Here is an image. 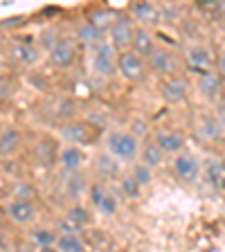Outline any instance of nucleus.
Segmentation results:
<instances>
[{
    "instance_id": "nucleus-1",
    "label": "nucleus",
    "mask_w": 225,
    "mask_h": 252,
    "mask_svg": "<svg viewBox=\"0 0 225 252\" xmlns=\"http://www.w3.org/2000/svg\"><path fill=\"white\" fill-rule=\"evenodd\" d=\"M140 144L135 133L131 131H113L106 140V153L115 158L117 162H135L140 156Z\"/></svg>"
},
{
    "instance_id": "nucleus-2",
    "label": "nucleus",
    "mask_w": 225,
    "mask_h": 252,
    "mask_svg": "<svg viewBox=\"0 0 225 252\" xmlns=\"http://www.w3.org/2000/svg\"><path fill=\"white\" fill-rule=\"evenodd\" d=\"M59 131H61L63 140L68 142V147H79V149L90 144V142H97V137H99V128L93 122L77 120V117L63 122Z\"/></svg>"
},
{
    "instance_id": "nucleus-3",
    "label": "nucleus",
    "mask_w": 225,
    "mask_h": 252,
    "mask_svg": "<svg viewBox=\"0 0 225 252\" xmlns=\"http://www.w3.org/2000/svg\"><path fill=\"white\" fill-rule=\"evenodd\" d=\"M158 94L167 106H183L187 104L189 94H192V84H189V79L185 74H171V77L160 79Z\"/></svg>"
},
{
    "instance_id": "nucleus-4",
    "label": "nucleus",
    "mask_w": 225,
    "mask_h": 252,
    "mask_svg": "<svg viewBox=\"0 0 225 252\" xmlns=\"http://www.w3.org/2000/svg\"><path fill=\"white\" fill-rule=\"evenodd\" d=\"M115 74H120L126 84L137 86L149 77V70H147L144 59H140L135 52H131V50H126V52H117Z\"/></svg>"
},
{
    "instance_id": "nucleus-5",
    "label": "nucleus",
    "mask_w": 225,
    "mask_h": 252,
    "mask_svg": "<svg viewBox=\"0 0 225 252\" xmlns=\"http://www.w3.org/2000/svg\"><path fill=\"white\" fill-rule=\"evenodd\" d=\"M79 59V41L74 36H63L50 47L47 63L54 70H70Z\"/></svg>"
},
{
    "instance_id": "nucleus-6",
    "label": "nucleus",
    "mask_w": 225,
    "mask_h": 252,
    "mask_svg": "<svg viewBox=\"0 0 225 252\" xmlns=\"http://www.w3.org/2000/svg\"><path fill=\"white\" fill-rule=\"evenodd\" d=\"M135 21H133L129 14H117L113 18L108 27V36H110V47L115 52H126L131 50V43H133V36H135Z\"/></svg>"
},
{
    "instance_id": "nucleus-7",
    "label": "nucleus",
    "mask_w": 225,
    "mask_h": 252,
    "mask_svg": "<svg viewBox=\"0 0 225 252\" xmlns=\"http://www.w3.org/2000/svg\"><path fill=\"white\" fill-rule=\"evenodd\" d=\"M147 70L153 74H158L160 79L164 77H171V74H178L180 72V59L178 54L169 50V47H160L158 45L153 50V54L147 59Z\"/></svg>"
},
{
    "instance_id": "nucleus-8",
    "label": "nucleus",
    "mask_w": 225,
    "mask_h": 252,
    "mask_svg": "<svg viewBox=\"0 0 225 252\" xmlns=\"http://www.w3.org/2000/svg\"><path fill=\"white\" fill-rule=\"evenodd\" d=\"M5 212H7V219L18 227L32 225L38 216V207H36V203H34V198H25V196L11 198L9 203H7Z\"/></svg>"
},
{
    "instance_id": "nucleus-9",
    "label": "nucleus",
    "mask_w": 225,
    "mask_h": 252,
    "mask_svg": "<svg viewBox=\"0 0 225 252\" xmlns=\"http://www.w3.org/2000/svg\"><path fill=\"white\" fill-rule=\"evenodd\" d=\"M115 59H117V52L108 43H101V45L93 47V57H90L93 72L101 79H113L115 77Z\"/></svg>"
},
{
    "instance_id": "nucleus-10",
    "label": "nucleus",
    "mask_w": 225,
    "mask_h": 252,
    "mask_svg": "<svg viewBox=\"0 0 225 252\" xmlns=\"http://www.w3.org/2000/svg\"><path fill=\"white\" fill-rule=\"evenodd\" d=\"M23 147H25V133L18 124H9L0 131V160L18 156Z\"/></svg>"
},
{
    "instance_id": "nucleus-11",
    "label": "nucleus",
    "mask_w": 225,
    "mask_h": 252,
    "mask_svg": "<svg viewBox=\"0 0 225 252\" xmlns=\"http://www.w3.org/2000/svg\"><path fill=\"white\" fill-rule=\"evenodd\" d=\"M88 194H90V203H93L95 210H99L101 214H106V216L117 214V207H120V203H117L115 194H113V191L108 189V185H104V183L90 185Z\"/></svg>"
},
{
    "instance_id": "nucleus-12",
    "label": "nucleus",
    "mask_w": 225,
    "mask_h": 252,
    "mask_svg": "<svg viewBox=\"0 0 225 252\" xmlns=\"http://www.w3.org/2000/svg\"><path fill=\"white\" fill-rule=\"evenodd\" d=\"M153 142L160 147V151L164 156H178V153H183L187 137L178 128H158L156 135H153Z\"/></svg>"
},
{
    "instance_id": "nucleus-13",
    "label": "nucleus",
    "mask_w": 225,
    "mask_h": 252,
    "mask_svg": "<svg viewBox=\"0 0 225 252\" xmlns=\"http://www.w3.org/2000/svg\"><path fill=\"white\" fill-rule=\"evenodd\" d=\"M223 88H225L223 72H219L216 68L198 74V93L203 94L205 99H210V101L223 99Z\"/></svg>"
},
{
    "instance_id": "nucleus-14",
    "label": "nucleus",
    "mask_w": 225,
    "mask_h": 252,
    "mask_svg": "<svg viewBox=\"0 0 225 252\" xmlns=\"http://www.w3.org/2000/svg\"><path fill=\"white\" fill-rule=\"evenodd\" d=\"M32 156H34V162L43 169H50L57 164L59 160V144L57 140H52L50 135H41L32 149Z\"/></svg>"
},
{
    "instance_id": "nucleus-15",
    "label": "nucleus",
    "mask_w": 225,
    "mask_h": 252,
    "mask_svg": "<svg viewBox=\"0 0 225 252\" xmlns=\"http://www.w3.org/2000/svg\"><path fill=\"white\" fill-rule=\"evenodd\" d=\"M173 173H176V178L183 180V183H194L198 178L200 173V162L196 160L194 156H189V153H178V156L173 158Z\"/></svg>"
},
{
    "instance_id": "nucleus-16",
    "label": "nucleus",
    "mask_w": 225,
    "mask_h": 252,
    "mask_svg": "<svg viewBox=\"0 0 225 252\" xmlns=\"http://www.w3.org/2000/svg\"><path fill=\"white\" fill-rule=\"evenodd\" d=\"M185 61H187L189 70H194L198 74L214 68V57L205 45H192L187 50V54H185Z\"/></svg>"
},
{
    "instance_id": "nucleus-17",
    "label": "nucleus",
    "mask_w": 225,
    "mask_h": 252,
    "mask_svg": "<svg viewBox=\"0 0 225 252\" xmlns=\"http://www.w3.org/2000/svg\"><path fill=\"white\" fill-rule=\"evenodd\" d=\"M156 47H158V43H156V38H153L151 30H147V27H137L135 36H133V43H131V52H135L140 59L147 61V59L153 54Z\"/></svg>"
},
{
    "instance_id": "nucleus-18",
    "label": "nucleus",
    "mask_w": 225,
    "mask_h": 252,
    "mask_svg": "<svg viewBox=\"0 0 225 252\" xmlns=\"http://www.w3.org/2000/svg\"><path fill=\"white\" fill-rule=\"evenodd\" d=\"M133 18V21L140 23V27H151L158 23V18H160V9H158L153 2H135V5L131 7V14H129Z\"/></svg>"
},
{
    "instance_id": "nucleus-19",
    "label": "nucleus",
    "mask_w": 225,
    "mask_h": 252,
    "mask_svg": "<svg viewBox=\"0 0 225 252\" xmlns=\"http://www.w3.org/2000/svg\"><path fill=\"white\" fill-rule=\"evenodd\" d=\"M142 160V167H147V169H151V171H156L158 167H162V162H164V153L160 151V147H158L153 140H149V142H144V144H140V156H137Z\"/></svg>"
},
{
    "instance_id": "nucleus-20",
    "label": "nucleus",
    "mask_w": 225,
    "mask_h": 252,
    "mask_svg": "<svg viewBox=\"0 0 225 252\" xmlns=\"http://www.w3.org/2000/svg\"><path fill=\"white\" fill-rule=\"evenodd\" d=\"M84 160H86V156H84V151L79 147H63V149H59V160L57 162L61 164L63 169L68 173H77L79 169H81V164H84Z\"/></svg>"
},
{
    "instance_id": "nucleus-21",
    "label": "nucleus",
    "mask_w": 225,
    "mask_h": 252,
    "mask_svg": "<svg viewBox=\"0 0 225 252\" xmlns=\"http://www.w3.org/2000/svg\"><path fill=\"white\" fill-rule=\"evenodd\" d=\"M65 225H68V232L70 234H77L81 227H86L90 223V214L86 207H81V205H74L72 210L65 214V220H63Z\"/></svg>"
},
{
    "instance_id": "nucleus-22",
    "label": "nucleus",
    "mask_w": 225,
    "mask_h": 252,
    "mask_svg": "<svg viewBox=\"0 0 225 252\" xmlns=\"http://www.w3.org/2000/svg\"><path fill=\"white\" fill-rule=\"evenodd\" d=\"M198 133L207 140H221L223 137V120L219 115H207L200 120Z\"/></svg>"
},
{
    "instance_id": "nucleus-23",
    "label": "nucleus",
    "mask_w": 225,
    "mask_h": 252,
    "mask_svg": "<svg viewBox=\"0 0 225 252\" xmlns=\"http://www.w3.org/2000/svg\"><path fill=\"white\" fill-rule=\"evenodd\" d=\"M11 59L23 63V65H32L38 59V50L34 45H30V43H16L11 47Z\"/></svg>"
},
{
    "instance_id": "nucleus-24",
    "label": "nucleus",
    "mask_w": 225,
    "mask_h": 252,
    "mask_svg": "<svg viewBox=\"0 0 225 252\" xmlns=\"http://www.w3.org/2000/svg\"><path fill=\"white\" fill-rule=\"evenodd\" d=\"M205 176H207V183L212 185V189L216 191H223V183H225V169H223V160H212L205 169Z\"/></svg>"
},
{
    "instance_id": "nucleus-25",
    "label": "nucleus",
    "mask_w": 225,
    "mask_h": 252,
    "mask_svg": "<svg viewBox=\"0 0 225 252\" xmlns=\"http://www.w3.org/2000/svg\"><path fill=\"white\" fill-rule=\"evenodd\" d=\"M54 248H57L59 252H84V241L79 239V234L63 232V234H57Z\"/></svg>"
},
{
    "instance_id": "nucleus-26",
    "label": "nucleus",
    "mask_w": 225,
    "mask_h": 252,
    "mask_svg": "<svg viewBox=\"0 0 225 252\" xmlns=\"http://www.w3.org/2000/svg\"><path fill=\"white\" fill-rule=\"evenodd\" d=\"M104 32H99L97 27H93V25H88V23H84V25L77 30V41H81V43H88V45H93V47H97V45H101L104 43Z\"/></svg>"
},
{
    "instance_id": "nucleus-27",
    "label": "nucleus",
    "mask_w": 225,
    "mask_h": 252,
    "mask_svg": "<svg viewBox=\"0 0 225 252\" xmlns=\"http://www.w3.org/2000/svg\"><path fill=\"white\" fill-rule=\"evenodd\" d=\"M95 162H97V171L104 178H117L120 176V162H117L115 158H110L108 153H99Z\"/></svg>"
},
{
    "instance_id": "nucleus-28",
    "label": "nucleus",
    "mask_w": 225,
    "mask_h": 252,
    "mask_svg": "<svg viewBox=\"0 0 225 252\" xmlns=\"http://www.w3.org/2000/svg\"><path fill=\"white\" fill-rule=\"evenodd\" d=\"M120 189H122V194H124L126 198H137V196L142 194V187L133 180L131 173H126L124 178L120 180Z\"/></svg>"
},
{
    "instance_id": "nucleus-29",
    "label": "nucleus",
    "mask_w": 225,
    "mask_h": 252,
    "mask_svg": "<svg viewBox=\"0 0 225 252\" xmlns=\"http://www.w3.org/2000/svg\"><path fill=\"white\" fill-rule=\"evenodd\" d=\"M131 176H133V180H135L142 189H144L153 180V171H151V169H147V167H142V164H133Z\"/></svg>"
},
{
    "instance_id": "nucleus-30",
    "label": "nucleus",
    "mask_w": 225,
    "mask_h": 252,
    "mask_svg": "<svg viewBox=\"0 0 225 252\" xmlns=\"http://www.w3.org/2000/svg\"><path fill=\"white\" fill-rule=\"evenodd\" d=\"M34 243H38L41 248L54 246V243H57V232L47 230V227H38V230L34 232Z\"/></svg>"
},
{
    "instance_id": "nucleus-31",
    "label": "nucleus",
    "mask_w": 225,
    "mask_h": 252,
    "mask_svg": "<svg viewBox=\"0 0 225 252\" xmlns=\"http://www.w3.org/2000/svg\"><path fill=\"white\" fill-rule=\"evenodd\" d=\"M38 252H59L54 246H45V248H38Z\"/></svg>"
},
{
    "instance_id": "nucleus-32",
    "label": "nucleus",
    "mask_w": 225,
    "mask_h": 252,
    "mask_svg": "<svg viewBox=\"0 0 225 252\" xmlns=\"http://www.w3.org/2000/svg\"><path fill=\"white\" fill-rule=\"evenodd\" d=\"M16 252H34V250H32V246H18Z\"/></svg>"
}]
</instances>
